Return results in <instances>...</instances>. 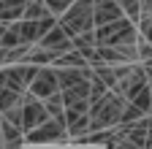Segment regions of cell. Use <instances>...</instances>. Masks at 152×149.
<instances>
[{"label":"cell","mask_w":152,"mask_h":149,"mask_svg":"<svg viewBox=\"0 0 152 149\" xmlns=\"http://www.w3.org/2000/svg\"><path fill=\"white\" fill-rule=\"evenodd\" d=\"M125 103L128 100L120 95V92H114V89H109L101 100H92L90 103V127L92 130H103V127L120 125Z\"/></svg>","instance_id":"cell-1"},{"label":"cell","mask_w":152,"mask_h":149,"mask_svg":"<svg viewBox=\"0 0 152 149\" xmlns=\"http://www.w3.org/2000/svg\"><path fill=\"white\" fill-rule=\"evenodd\" d=\"M44 103H46V108H49V117H54L60 125H65L68 127V117H65V100H63V92L57 89V92H52L49 98H44Z\"/></svg>","instance_id":"cell-12"},{"label":"cell","mask_w":152,"mask_h":149,"mask_svg":"<svg viewBox=\"0 0 152 149\" xmlns=\"http://www.w3.org/2000/svg\"><path fill=\"white\" fill-rule=\"evenodd\" d=\"M54 68H87L90 65V60L84 57V52H79V49H68V52H63V54H57V60L52 63Z\"/></svg>","instance_id":"cell-10"},{"label":"cell","mask_w":152,"mask_h":149,"mask_svg":"<svg viewBox=\"0 0 152 149\" xmlns=\"http://www.w3.org/2000/svg\"><path fill=\"white\" fill-rule=\"evenodd\" d=\"M19 44H25V41H22V33H19V19H16V22H8V30L3 33V38H0V46L14 49V46H19Z\"/></svg>","instance_id":"cell-15"},{"label":"cell","mask_w":152,"mask_h":149,"mask_svg":"<svg viewBox=\"0 0 152 149\" xmlns=\"http://www.w3.org/2000/svg\"><path fill=\"white\" fill-rule=\"evenodd\" d=\"M149 84V76H147V71H144V65H139V63H133V68H130V73L128 76H122L120 81H117V87H114V92H120V95L125 98V100H133L139 95V92L144 89Z\"/></svg>","instance_id":"cell-6"},{"label":"cell","mask_w":152,"mask_h":149,"mask_svg":"<svg viewBox=\"0 0 152 149\" xmlns=\"http://www.w3.org/2000/svg\"><path fill=\"white\" fill-rule=\"evenodd\" d=\"M0 127H3V146H19L25 144V130L14 125L11 119H6L3 114H0Z\"/></svg>","instance_id":"cell-11"},{"label":"cell","mask_w":152,"mask_h":149,"mask_svg":"<svg viewBox=\"0 0 152 149\" xmlns=\"http://www.w3.org/2000/svg\"><path fill=\"white\" fill-rule=\"evenodd\" d=\"M130 103H136V106L144 111V114H152V87L147 84V87H144V89H141V92H139V95L133 98Z\"/></svg>","instance_id":"cell-16"},{"label":"cell","mask_w":152,"mask_h":149,"mask_svg":"<svg viewBox=\"0 0 152 149\" xmlns=\"http://www.w3.org/2000/svg\"><path fill=\"white\" fill-rule=\"evenodd\" d=\"M57 76H60V89H68L73 84H79L82 79H90L92 65H87V68H57Z\"/></svg>","instance_id":"cell-9"},{"label":"cell","mask_w":152,"mask_h":149,"mask_svg":"<svg viewBox=\"0 0 152 149\" xmlns=\"http://www.w3.org/2000/svg\"><path fill=\"white\" fill-rule=\"evenodd\" d=\"M73 46L79 49V52H84V57H87V52L98 46V38H95V30H84V33H79V35H73Z\"/></svg>","instance_id":"cell-14"},{"label":"cell","mask_w":152,"mask_h":149,"mask_svg":"<svg viewBox=\"0 0 152 149\" xmlns=\"http://www.w3.org/2000/svg\"><path fill=\"white\" fill-rule=\"evenodd\" d=\"M139 33L152 44V14H144L141 19H139Z\"/></svg>","instance_id":"cell-20"},{"label":"cell","mask_w":152,"mask_h":149,"mask_svg":"<svg viewBox=\"0 0 152 149\" xmlns=\"http://www.w3.org/2000/svg\"><path fill=\"white\" fill-rule=\"evenodd\" d=\"M6 119H11L14 125H19L22 127V103H16V106H11V108H6V111H0Z\"/></svg>","instance_id":"cell-18"},{"label":"cell","mask_w":152,"mask_h":149,"mask_svg":"<svg viewBox=\"0 0 152 149\" xmlns=\"http://www.w3.org/2000/svg\"><path fill=\"white\" fill-rule=\"evenodd\" d=\"M49 119V108L44 103V98L33 95V92H27V95L22 98V130L27 133V130L38 127L41 122Z\"/></svg>","instance_id":"cell-5"},{"label":"cell","mask_w":152,"mask_h":149,"mask_svg":"<svg viewBox=\"0 0 152 149\" xmlns=\"http://www.w3.org/2000/svg\"><path fill=\"white\" fill-rule=\"evenodd\" d=\"M0 65H11V49L0 46Z\"/></svg>","instance_id":"cell-21"},{"label":"cell","mask_w":152,"mask_h":149,"mask_svg":"<svg viewBox=\"0 0 152 149\" xmlns=\"http://www.w3.org/2000/svg\"><path fill=\"white\" fill-rule=\"evenodd\" d=\"M8 30V22H3V19H0V38H3V33Z\"/></svg>","instance_id":"cell-23"},{"label":"cell","mask_w":152,"mask_h":149,"mask_svg":"<svg viewBox=\"0 0 152 149\" xmlns=\"http://www.w3.org/2000/svg\"><path fill=\"white\" fill-rule=\"evenodd\" d=\"M60 89V76H57V68L54 65H41L35 73V79L30 81V92L38 98H49L52 92Z\"/></svg>","instance_id":"cell-7"},{"label":"cell","mask_w":152,"mask_h":149,"mask_svg":"<svg viewBox=\"0 0 152 149\" xmlns=\"http://www.w3.org/2000/svg\"><path fill=\"white\" fill-rule=\"evenodd\" d=\"M144 117V111L136 106V103H125V108H122V117H120V125H128V122H136V119H141Z\"/></svg>","instance_id":"cell-17"},{"label":"cell","mask_w":152,"mask_h":149,"mask_svg":"<svg viewBox=\"0 0 152 149\" xmlns=\"http://www.w3.org/2000/svg\"><path fill=\"white\" fill-rule=\"evenodd\" d=\"M0 146H3V127H0Z\"/></svg>","instance_id":"cell-24"},{"label":"cell","mask_w":152,"mask_h":149,"mask_svg":"<svg viewBox=\"0 0 152 149\" xmlns=\"http://www.w3.org/2000/svg\"><path fill=\"white\" fill-rule=\"evenodd\" d=\"M68 127L60 125L54 117H49L46 122H41L38 127L25 133V144H54V141H68Z\"/></svg>","instance_id":"cell-4"},{"label":"cell","mask_w":152,"mask_h":149,"mask_svg":"<svg viewBox=\"0 0 152 149\" xmlns=\"http://www.w3.org/2000/svg\"><path fill=\"white\" fill-rule=\"evenodd\" d=\"M49 14H52V8L46 6V0H27V8H25L22 19H44Z\"/></svg>","instance_id":"cell-13"},{"label":"cell","mask_w":152,"mask_h":149,"mask_svg":"<svg viewBox=\"0 0 152 149\" xmlns=\"http://www.w3.org/2000/svg\"><path fill=\"white\" fill-rule=\"evenodd\" d=\"M41 46H46V49H52V52H57V54H63V52H68V49H73V38H71V33L57 22L41 41H38Z\"/></svg>","instance_id":"cell-8"},{"label":"cell","mask_w":152,"mask_h":149,"mask_svg":"<svg viewBox=\"0 0 152 149\" xmlns=\"http://www.w3.org/2000/svg\"><path fill=\"white\" fill-rule=\"evenodd\" d=\"M139 22H133L130 16H122V19H114L109 25L95 27V38H98V46H122V44H136L139 41Z\"/></svg>","instance_id":"cell-2"},{"label":"cell","mask_w":152,"mask_h":149,"mask_svg":"<svg viewBox=\"0 0 152 149\" xmlns=\"http://www.w3.org/2000/svg\"><path fill=\"white\" fill-rule=\"evenodd\" d=\"M136 44H139V60H141V63L152 60V44L144 38V35H139V41H136Z\"/></svg>","instance_id":"cell-19"},{"label":"cell","mask_w":152,"mask_h":149,"mask_svg":"<svg viewBox=\"0 0 152 149\" xmlns=\"http://www.w3.org/2000/svg\"><path fill=\"white\" fill-rule=\"evenodd\" d=\"M60 25L71 33V38L84 30H95V0H76L65 14H60Z\"/></svg>","instance_id":"cell-3"},{"label":"cell","mask_w":152,"mask_h":149,"mask_svg":"<svg viewBox=\"0 0 152 149\" xmlns=\"http://www.w3.org/2000/svg\"><path fill=\"white\" fill-rule=\"evenodd\" d=\"M144 65V71H147V76H149V81H152V60H147V63H141Z\"/></svg>","instance_id":"cell-22"}]
</instances>
